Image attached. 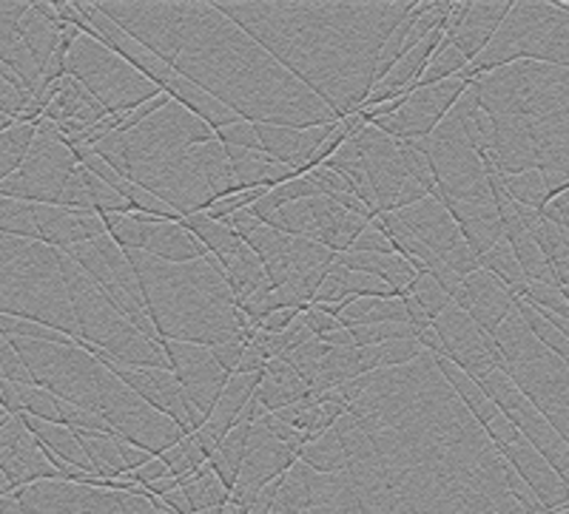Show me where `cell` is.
I'll return each instance as SVG.
<instances>
[{
    "label": "cell",
    "mask_w": 569,
    "mask_h": 514,
    "mask_svg": "<svg viewBox=\"0 0 569 514\" xmlns=\"http://www.w3.org/2000/svg\"><path fill=\"white\" fill-rule=\"evenodd\" d=\"M541 216L550 219L552 225L561 228L563 239H567V244H569V191L561 193V196H556V200H552L550 205L543 208Z\"/></svg>",
    "instance_id": "4"
},
{
    "label": "cell",
    "mask_w": 569,
    "mask_h": 514,
    "mask_svg": "<svg viewBox=\"0 0 569 514\" xmlns=\"http://www.w3.org/2000/svg\"><path fill=\"white\" fill-rule=\"evenodd\" d=\"M472 103L492 125L490 151L479 157L496 180L538 171L543 188L569 185V71L512 63L470 85Z\"/></svg>",
    "instance_id": "1"
},
{
    "label": "cell",
    "mask_w": 569,
    "mask_h": 514,
    "mask_svg": "<svg viewBox=\"0 0 569 514\" xmlns=\"http://www.w3.org/2000/svg\"><path fill=\"white\" fill-rule=\"evenodd\" d=\"M496 350L501 355V361H496V370H501L512 381L518 393L530 401L532 410L569 446V364L543 347L516 310L498 327Z\"/></svg>",
    "instance_id": "2"
},
{
    "label": "cell",
    "mask_w": 569,
    "mask_h": 514,
    "mask_svg": "<svg viewBox=\"0 0 569 514\" xmlns=\"http://www.w3.org/2000/svg\"><path fill=\"white\" fill-rule=\"evenodd\" d=\"M512 63L569 71V12L558 0H512V12L490 43V58L470 65L476 80Z\"/></svg>",
    "instance_id": "3"
}]
</instances>
